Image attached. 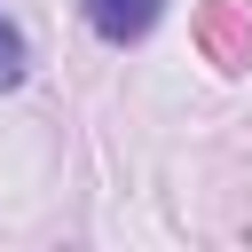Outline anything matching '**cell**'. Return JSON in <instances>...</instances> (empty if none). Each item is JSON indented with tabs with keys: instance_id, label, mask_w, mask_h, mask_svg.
<instances>
[{
	"instance_id": "cell-1",
	"label": "cell",
	"mask_w": 252,
	"mask_h": 252,
	"mask_svg": "<svg viewBox=\"0 0 252 252\" xmlns=\"http://www.w3.org/2000/svg\"><path fill=\"white\" fill-rule=\"evenodd\" d=\"M158 8H165V0H87V24H94L110 47H126V39H142V32L158 24Z\"/></svg>"
},
{
	"instance_id": "cell-2",
	"label": "cell",
	"mask_w": 252,
	"mask_h": 252,
	"mask_svg": "<svg viewBox=\"0 0 252 252\" xmlns=\"http://www.w3.org/2000/svg\"><path fill=\"white\" fill-rule=\"evenodd\" d=\"M24 63H32V47H24V32L0 16V87H24Z\"/></svg>"
}]
</instances>
